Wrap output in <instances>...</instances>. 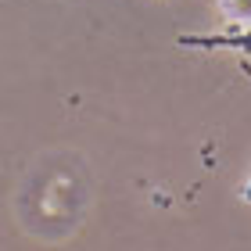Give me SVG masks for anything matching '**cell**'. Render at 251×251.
I'll use <instances>...</instances> for the list:
<instances>
[{
	"mask_svg": "<svg viewBox=\"0 0 251 251\" xmlns=\"http://www.w3.org/2000/svg\"><path fill=\"white\" fill-rule=\"evenodd\" d=\"M179 47H194V50H237L241 58H251V29L194 32V36H179Z\"/></svg>",
	"mask_w": 251,
	"mask_h": 251,
	"instance_id": "6da1fadb",
	"label": "cell"
}]
</instances>
